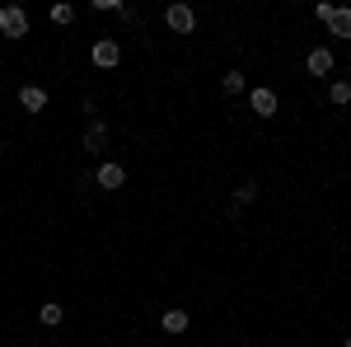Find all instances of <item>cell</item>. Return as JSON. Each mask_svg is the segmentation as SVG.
I'll use <instances>...</instances> for the list:
<instances>
[{
    "mask_svg": "<svg viewBox=\"0 0 351 347\" xmlns=\"http://www.w3.org/2000/svg\"><path fill=\"white\" fill-rule=\"evenodd\" d=\"M0 38H10V43L28 38V10L24 5H0Z\"/></svg>",
    "mask_w": 351,
    "mask_h": 347,
    "instance_id": "obj_2",
    "label": "cell"
},
{
    "mask_svg": "<svg viewBox=\"0 0 351 347\" xmlns=\"http://www.w3.org/2000/svg\"><path fill=\"white\" fill-rule=\"evenodd\" d=\"M328 99H332V108H347L351 104V80H332L328 85Z\"/></svg>",
    "mask_w": 351,
    "mask_h": 347,
    "instance_id": "obj_13",
    "label": "cell"
},
{
    "mask_svg": "<svg viewBox=\"0 0 351 347\" xmlns=\"http://www.w3.org/2000/svg\"><path fill=\"white\" fill-rule=\"evenodd\" d=\"M342 347H351V333H347V338H342Z\"/></svg>",
    "mask_w": 351,
    "mask_h": 347,
    "instance_id": "obj_18",
    "label": "cell"
},
{
    "mask_svg": "<svg viewBox=\"0 0 351 347\" xmlns=\"http://www.w3.org/2000/svg\"><path fill=\"white\" fill-rule=\"evenodd\" d=\"M52 24H75V5H52Z\"/></svg>",
    "mask_w": 351,
    "mask_h": 347,
    "instance_id": "obj_15",
    "label": "cell"
},
{
    "mask_svg": "<svg viewBox=\"0 0 351 347\" xmlns=\"http://www.w3.org/2000/svg\"><path fill=\"white\" fill-rule=\"evenodd\" d=\"M328 33L337 38V43H351V10L342 5V10H332V19H328Z\"/></svg>",
    "mask_w": 351,
    "mask_h": 347,
    "instance_id": "obj_9",
    "label": "cell"
},
{
    "mask_svg": "<svg viewBox=\"0 0 351 347\" xmlns=\"http://www.w3.org/2000/svg\"><path fill=\"white\" fill-rule=\"evenodd\" d=\"M160 328L169 333V338H178V333H188V310H164V320H160Z\"/></svg>",
    "mask_w": 351,
    "mask_h": 347,
    "instance_id": "obj_10",
    "label": "cell"
},
{
    "mask_svg": "<svg viewBox=\"0 0 351 347\" xmlns=\"http://www.w3.org/2000/svg\"><path fill=\"white\" fill-rule=\"evenodd\" d=\"M99 14H122V0H94Z\"/></svg>",
    "mask_w": 351,
    "mask_h": 347,
    "instance_id": "obj_16",
    "label": "cell"
},
{
    "mask_svg": "<svg viewBox=\"0 0 351 347\" xmlns=\"http://www.w3.org/2000/svg\"><path fill=\"white\" fill-rule=\"evenodd\" d=\"M61 320H66V310H61L56 300H43V305H38V324H43V328H61Z\"/></svg>",
    "mask_w": 351,
    "mask_h": 347,
    "instance_id": "obj_11",
    "label": "cell"
},
{
    "mask_svg": "<svg viewBox=\"0 0 351 347\" xmlns=\"http://www.w3.org/2000/svg\"><path fill=\"white\" fill-rule=\"evenodd\" d=\"M304 71H309V76H319V80H328V76H332V47H309Z\"/></svg>",
    "mask_w": 351,
    "mask_h": 347,
    "instance_id": "obj_7",
    "label": "cell"
},
{
    "mask_svg": "<svg viewBox=\"0 0 351 347\" xmlns=\"http://www.w3.org/2000/svg\"><path fill=\"white\" fill-rule=\"evenodd\" d=\"M112 146V132H108V122L104 117H94L89 127H84V136H80V150H89V155H104Z\"/></svg>",
    "mask_w": 351,
    "mask_h": 347,
    "instance_id": "obj_3",
    "label": "cell"
},
{
    "mask_svg": "<svg viewBox=\"0 0 351 347\" xmlns=\"http://www.w3.org/2000/svg\"><path fill=\"white\" fill-rule=\"evenodd\" d=\"M248 108L267 122V117H276V108H281V99H276V89L271 85H258V89H248Z\"/></svg>",
    "mask_w": 351,
    "mask_h": 347,
    "instance_id": "obj_5",
    "label": "cell"
},
{
    "mask_svg": "<svg viewBox=\"0 0 351 347\" xmlns=\"http://www.w3.org/2000/svg\"><path fill=\"white\" fill-rule=\"evenodd\" d=\"M220 89H225V94H248V80H243V71H225V76H220Z\"/></svg>",
    "mask_w": 351,
    "mask_h": 347,
    "instance_id": "obj_12",
    "label": "cell"
},
{
    "mask_svg": "<svg viewBox=\"0 0 351 347\" xmlns=\"http://www.w3.org/2000/svg\"><path fill=\"white\" fill-rule=\"evenodd\" d=\"M94 183L104 188V192H117V188H127V169L117 160H104L99 169H94Z\"/></svg>",
    "mask_w": 351,
    "mask_h": 347,
    "instance_id": "obj_6",
    "label": "cell"
},
{
    "mask_svg": "<svg viewBox=\"0 0 351 347\" xmlns=\"http://www.w3.org/2000/svg\"><path fill=\"white\" fill-rule=\"evenodd\" d=\"M332 10H337V5H328V0H319V5H314V19H324V24H328V19H332Z\"/></svg>",
    "mask_w": 351,
    "mask_h": 347,
    "instance_id": "obj_17",
    "label": "cell"
},
{
    "mask_svg": "<svg viewBox=\"0 0 351 347\" xmlns=\"http://www.w3.org/2000/svg\"><path fill=\"white\" fill-rule=\"evenodd\" d=\"M19 108H24V113H43V108H47V89H43V85H24V89H19Z\"/></svg>",
    "mask_w": 351,
    "mask_h": 347,
    "instance_id": "obj_8",
    "label": "cell"
},
{
    "mask_svg": "<svg viewBox=\"0 0 351 347\" xmlns=\"http://www.w3.org/2000/svg\"><path fill=\"white\" fill-rule=\"evenodd\" d=\"M89 61H94L99 71H112V66H122V43H117V38H99V43L89 47Z\"/></svg>",
    "mask_w": 351,
    "mask_h": 347,
    "instance_id": "obj_4",
    "label": "cell"
},
{
    "mask_svg": "<svg viewBox=\"0 0 351 347\" xmlns=\"http://www.w3.org/2000/svg\"><path fill=\"white\" fill-rule=\"evenodd\" d=\"M164 24H169V33H178V38H192L197 33V10H192L188 0H173L164 10Z\"/></svg>",
    "mask_w": 351,
    "mask_h": 347,
    "instance_id": "obj_1",
    "label": "cell"
},
{
    "mask_svg": "<svg viewBox=\"0 0 351 347\" xmlns=\"http://www.w3.org/2000/svg\"><path fill=\"white\" fill-rule=\"evenodd\" d=\"M230 202H234V207H248V202H258V183H253V179H248V183H239Z\"/></svg>",
    "mask_w": 351,
    "mask_h": 347,
    "instance_id": "obj_14",
    "label": "cell"
}]
</instances>
